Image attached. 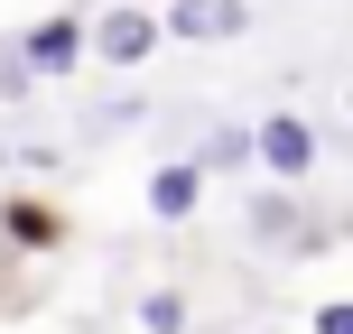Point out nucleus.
Here are the masks:
<instances>
[{"label":"nucleus","mask_w":353,"mask_h":334,"mask_svg":"<svg viewBox=\"0 0 353 334\" xmlns=\"http://www.w3.org/2000/svg\"><path fill=\"white\" fill-rule=\"evenodd\" d=\"M251 167L279 176V186H307V176H316V130H307L298 112H270V121H251Z\"/></svg>","instance_id":"f257e3e1"},{"label":"nucleus","mask_w":353,"mask_h":334,"mask_svg":"<svg viewBox=\"0 0 353 334\" xmlns=\"http://www.w3.org/2000/svg\"><path fill=\"white\" fill-rule=\"evenodd\" d=\"M19 65H28V84H65V74L84 65V19L56 10V19H37V28H19Z\"/></svg>","instance_id":"f03ea898"},{"label":"nucleus","mask_w":353,"mask_h":334,"mask_svg":"<svg viewBox=\"0 0 353 334\" xmlns=\"http://www.w3.org/2000/svg\"><path fill=\"white\" fill-rule=\"evenodd\" d=\"M159 47V10H140V0H121V10H103V19H84V56H103V65H140V56Z\"/></svg>","instance_id":"7ed1b4c3"},{"label":"nucleus","mask_w":353,"mask_h":334,"mask_svg":"<svg viewBox=\"0 0 353 334\" xmlns=\"http://www.w3.org/2000/svg\"><path fill=\"white\" fill-rule=\"evenodd\" d=\"M251 28V0H168L159 37H186V47H223V37Z\"/></svg>","instance_id":"20e7f679"},{"label":"nucleus","mask_w":353,"mask_h":334,"mask_svg":"<svg viewBox=\"0 0 353 334\" xmlns=\"http://www.w3.org/2000/svg\"><path fill=\"white\" fill-rule=\"evenodd\" d=\"M251 242H261V251H298V242H316V223H307L298 186H261V195H251Z\"/></svg>","instance_id":"39448f33"},{"label":"nucleus","mask_w":353,"mask_h":334,"mask_svg":"<svg viewBox=\"0 0 353 334\" xmlns=\"http://www.w3.org/2000/svg\"><path fill=\"white\" fill-rule=\"evenodd\" d=\"M195 205H205V167L195 158L149 167V213H159V223H195Z\"/></svg>","instance_id":"423d86ee"},{"label":"nucleus","mask_w":353,"mask_h":334,"mask_svg":"<svg viewBox=\"0 0 353 334\" xmlns=\"http://www.w3.org/2000/svg\"><path fill=\"white\" fill-rule=\"evenodd\" d=\"M195 167H205V176H242L251 167V121H214L205 149H195Z\"/></svg>","instance_id":"0eeeda50"},{"label":"nucleus","mask_w":353,"mask_h":334,"mask_svg":"<svg viewBox=\"0 0 353 334\" xmlns=\"http://www.w3.org/2000/svg\"><path fill=\"white\" fill-rule=\"evenodd\" d=\"M140 334H186V298L176 288H149L140 298Z\"/></svg>","instance_id":"6e6552de"},{"label":"nucleus","mask_w":353,"mask_h":334,"mask_svg":"<svg viewBox=\"0 0 353 334\" xmlns=\"http://www.w3.org/2000/svg\"><path fill=\"white\" fill-rule=\"evenodd\" d=\"M316 334H353V306H344V298H325V306H316Z\"/></svg>","instance_id":"1a4fd4ad"}]
</instances>
